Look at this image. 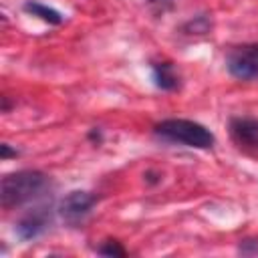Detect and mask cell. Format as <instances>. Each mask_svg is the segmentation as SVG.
<instances>
[{
    "instance_id": "cell-1",
    "label": "cell",
    "mask_w": 258,
    "mask_h": 258,
    "mask_svg": "<svg viewBox=\"0 0 258 258\" xmlns=\"http://www.w3.org/2000/svg\"><path fill=\"white\" fill-rule=\"evenodd\" d=\"M50 177L40 169H20L6 173L0 181V204L4 210L36 202L50 191Z\"/></svg>"
},
{
    "instance_id": "cell-2",
    "label": "cell",
    "mask_w": 258,
    "mask_h": 258,
    "mask_svg": "<svg viewBox=\"0 0 258 258\" xmlns=\"http://www.w3.org/2000/svg\"><path fill=\"white\" fill-rule=\"evenodd\" d=\"M155 137L167 143H177L194 149H210L216 143L214 133L191 119H163L153 127Z\"/></svg>"
},
{
    "instance_id": "cell-3",
    "label": "cell",
    "mask_w": 258,
    "mask_h": 258,
    "mask_svg": "<svg viewBox=\"0 0 258 258\" xmlns=\"http://www.w3.org/2000/svg\"><path fill=\"white\" fill-rule=\"evenodd\" d=\"M226 69L238 81L258 79V42L232 46L226 54Z\"/></svg>"
},
{
    "instance_id": "cell-4",
    "label": "cell",
    "mask_w": 258,
    "mask_h": 258,
    "mask_svg": "<svg viewBox=\"0 0 258 258\" xmlns=\"http://www.w3.org/2000/svg\"><path fill=\"white\" fill-rule=\"evenodd\" d=\"M95 204H97V196L95 194L85 191V189H73L60 200L58 216L62 218L64 224H69L71 228H77L87 220V216L91 214Z\"/></svg>"
},
{
    "instance_id": "cell-5",
    "label": "cell",
    "mask_w": 258,
    "mask_h": 258,
    "mask_svg": "<svg viewBox=\"0 0 258 258\" xmlns=\"http://www.w3.org/2000/svg\"><path fill=\"white\" fill-rule=\"evenodd\" d=\"M52 224V212L50 206H38L34 210H28L14 226V232L18 236V240L28 242V240H36L38 236H42Z\"/></svg>"
},
{
    "instance_id": "cell-6",
    "label": "cell",
    "mask_w": 258,
    "mask_h": 258,
    "mask_svg": "<svg viewBox=\"0 0 258 258\" xmlns=\"http://www.w3.org/2000/svg\"><path fill=\"white\" fill-rule=\"evenodd\" d=\"M230 137L240 151L258 157V119L252 117H232Z\"/></svg>"
},
{
    "instance_id": "cell-7",
    "label": "cell",
    "mask_w": 258,
    "mask_h": 258,
    "mask_svg": "<svg viewBox=\"0 0 258 258\" xmlns=\"http://www.w3.org/2000/svg\"><path fill=\"white\" fill-rule=\"evenodd\" d=\"M151 77L153 85L161 91H175L179 87V75L169 60H159L151 64Z\"/></svg>"
},
{
    "instance_id": "cell-8",
    "label": "cell",
    "mask_w": 258,
    "mask_h": 258,
    "mask_svg": "<svg viewBox=\"0 0 258 258\" xmlns=\"http://www.w3.org/2000/svg\"><path fill=\"white\" fill-rule=\"evenodd\" d=\"M22 10L26 14H30V16H36V18L44 20L46 24H54V26L56 24H62V14L56 8H52L48 4H42L38 0H24Z\"/></svg>"
},
{
    "instance_id": "cell-9",
    "label": "cell",
    "mask_w": 258,
    "mask_h": 258,
    "mask_svg": "<svg viewBox=\"0 0 258 258\" xmlns=\"http://www.w3.org/2000/svg\"><path fill=\"white\" fill-rule=\"evenodd\" d=\"M210 28H212V22H210L208 16H196V18H191L189 22H185L181 30H183L185 34H206Z\"/></svg>"
},
{
    "instance_id": "cell-10",
    "label": "cell",
    "mask_w": 258,
    "mask_h": 258,
    "mask_svg": "<svg viewBox=\"0 0 258 258\" xmlns=\"http://www.w3.org/2000/svg\"><path fill=\"white\" fill-rule=\"evenodd\" d=\"M97 254H101V256H125L127 252H125V248L121 246V242H117V240H107V242H103V246L97 248Z\"/></svg>"
},
{
    "instance_id": "cell-11",
    "label": "cell",
    "mask_w": 258,
    "mask_h": 258,
    "mask_svg": "<svg viewBox=\"0 0 258 258\" xmlns=\"http://www.w3.org/2000/svg\"><path fill=\"white\" fill-rule=\"evenodd\" d=\"M238 252L242 256H258V238H244L238 244Z\"/></svg>"
},
{
    "instance_id": "cell-12",
    "label": "cell",
    "mask_w": 258,
    "mask_h": 258,
    "mask_svg": "<svg viewBox=\"0 0 258 258\" xmlns=\"http://www.w3.org/2000/svg\"><path fill=\"white\" fill-rule=\"evenodd\" d=\"M0 153H2V159H8V157H16V155H20V151H18V149H10V145H8V143H2V145H0Z\"/></svg>"
},
{
    "instance_id": "cell-13",
    "label": "cell",
    "mask_w": 258,
    "mask_h": 258,
    "mask_svg": "<svg viewBox=\"0 0 258 258\" xmlns=\"http://www.w3.org/2000/svg\"><path fill=\"white\" fill-rule=\"evenodd\" d=\"M171 2H173V0H147V4H149L151 8H159V10L167 8Z\"/></svg>"
}]
</instances>
